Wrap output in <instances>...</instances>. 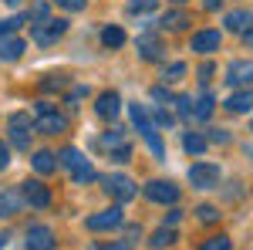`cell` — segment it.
<instances>
[{"label": "cell", "instance_id": "1", "mask_svg": "<svg viewBox=\"0 0 253 250\" xmlns=\"http://www.w3.org/2000/svg\"><path fill=\"white\" fill-rule=\"evenodd\" d=\"M128 112H132V122H135V129H138V132H142V139L149 142V149H152V152H156L159 159H162V155H166V146H162V139H159V132H156V122L149 118V108L135 101V105H132Z\"/></svg>", "mask_w": 253, "mask_h": 250}, {"label": "cell", "instance_id": "2", "mask_svg": "<svg viewBox=\"0 0 253 250\" xmlns=\"http://www.w3.org/2000/svg\"><path fill=\"white\" fill-rule=\"evenodd\" d=\"M189 183H193V190H216L219 186V166L216 162H193Z\"/></svg>", "mask_w": 253, "mask_h": 250}, {"label": "cell", "instance_id": "3", "mask_svg": "<svg viewBox=\"0 0 253 250\" xmlns=\"http://www.w3.org/2000/svg\"><path fill=\"white\" fill-rule=\"evenodd\" d=\"M142 193H145V200H152V203H169L172 206L175 200H179V186L175 183H169V179H152V183H145L142 186Z\"/></svg>", "mask_w": 253, "mask_h": 250}, {"label": "cell", "instance_id": "4", "mask_svg": "<svg viewBox=\"0 0 253 250\" xmlns=\"http://www.w3.org/2000/svg\"><path fill=\"white\" fill-rule=\"evenodd\" d=\"M101 186H105V193H112L118 203H128V200H135V183L128 179V176H122V173H115V176H105L101 179Z\"/></svg>", "mask_w": 253, "mask_h": 250}, {"label": "cell", "instance_id": "5", "mask_svg": "<svg viewBox=\"0 0 253 250\" xmlns=\"http://www.w3.org/2000/svg\"><path fill=\"white\" fill-rule=\"evenodd\" d=\"M7 132H10V142L17 149H31V118L24 115V112L7 118Z\"/></svg>", "mask_w": 253, "mask_h": 250}, {"label": "cell", "instance_id": "6", "mask_svg": "<svg viewBox=\"0 0 253 250\" xmlns=\"http://www.w3.org/2000/svg\"><path fill=\"white\" fill-rule=\"evenodd\" d=\"M122 210L118 206H112V210H101V213H91L88 220H84V227L91 233H101V230H115V227H122Z\"/></svg>", "mask_w": 253, "mask_h": 250}, {"label": "cell", "instance_id": "7", "mask_svg": "<svg viewBox=\"0 0 253 250\" xmlns=\"http://www.w3.org/2000/svg\"><path fill=\"white\" fill-rule=\"evenodd\" d=\"M20 196H24V203H31L34 210H47V206H51V190H47L44 183H38V179H27L24 190H20Z\"/></svg>", "mask_w": 253, "mask_h": 250}, {"label": "cell", "instance_id": "8", "mask_svg": "<svg viewBox=\"0 0 253 250\" xmlns=\"http://www.w3.org/2000/svg\"><path fill=\"white\" fill-rule=\"evenodd\" d=\"M54 230L51 227H44V223H34V227H27V250H54Z\"/></svg>", "mask_w": 253, "mask_h": 250}, {"label": "cell", "instance_id": "9", "mask_svg": "<svg viewBox=\"0 0 253 250\" xmlns=\"http://www.w3.org/2000/svg\"><path fill=\"white\" fill-rule=\"evenodd\" d=\"M64 31H68V20H51V17H47L44 24H34V31H31V34H34L38 44H51V41H58Z\"/></svg>", "mask_w": 253, "mask_h": 250}, {"label": "cell", "instance_id": "10", "mask_svg": "<svg viewBox=\"0 0 253 250\" xmlns=\"http://www.w3.org/2000/svg\"><path fill=\"white\" fill-rule=\"evenodd\" d=\"M219 41H223V34L219 31H199V34H193V48L196 54H213V51H219Z\"/></svg>", "mask_w": 253, "mask_h": 250}, {"label": "cell", "instance_id": "11", "mask_svg": "<svg viewBox=\"0 0 253 250\" xmlns=\"http://www.w3.org/2000/svg\"><path fill=\"white\" fill-rule=\"evenodd\" d=\"M253 81V61H230L226 68V85H250Z\"/></svg>", "mask_w": 253, "mask_h": 250}, {"label": "cell", "instance_id": "12", "mask_svg": "<svg viewBox=\"0 0 253 250\" xmlns=\"http://www.w3.org/2000/svg\"><path fill=\"white\" fill-rule=\"evenodd\" d=\"M38 132L44 135H61V132H68V118L61 115V112H44L38 122Z\"/></svg>", "mask_w": 253, "mask_h": 250}, {"label": "cell", "instance_id": "13", "mask_svg": "<svg viewBox=\"0 0 253 250\" xmlns=\"http://www.w3.org/2000/svg\"><path fill=\"white\" fill-rule=\"evenodd\" d=\"M118 108H122V98H118L115 92H105V95H98L95 112H98L101 118H115V115H118Z\"/></svg>", "mask_w": 253, "mask_h": 250}, {"label": "cell", "instance_id": "14", "mask_svg": "<svg viewBox=\"0 0 253 250\" xmlns=\"http://www.w3.org/2000/svg\"><path fill=\"white\" fill-rule=\"evenodd\" d=\"M226 27L236 31V34H247V31H253V14L250 10H230L226 14Z\"/></svg>", "mask_w": 253, "mask_h": 250}, {"label": "cell", "instance_id": "15", "mask_svg": "<svg viewBox=\"0 0 253 250\" xmlns=\"http://www.w3.org/2000/svg\"><path fill=\"white\" fill-rule=\"evenodd\" d=\"M223 105H226L230 112H236V115H243V112H250V108H253V92H250V88H243V92L230 95Z\"/></svg>", "mask_w": 253, "mask_h": 250}, {"label": "cell", "instance_id": "16", "mask_svg": "<svg viewBox=\"0 0 253 250\" xmlns=\"http://www.w3.org/2000/svg\"><path fill=\"white\" fill-rule=\"evenodd\" d=\"M34 169H38L41 176H51V173H58V155L54 152H47V149H41V152H34Z\"/></svg>", "mask_w": 253, "mask_h": 250}, {"label": "cell", "instance_id": "17", "mask_svg": "<svg viewBox=\"0 0 253 250\" xmlns=\"http://www.w3.org/2000/svg\"><path fill=\"white\" fill-rule=\"evenodd\" d=\"M20 206H24V196L17 190L0 193V216H14V213H20Z\"/></svg>", "mask_w": 253, "mask_h": 250}, {"label": "cell", "instance_id": "18", "mask_svg": "<svg viewBox=\"0 0 253 250\" xmlns=\"http://www.w3.org/2000/svg\"><path fill=\"white\" fill-rule=\"evenodd\" d=\"M24 48H27V44H24L20 38H10V34H7V38H0V58L3 61H17L20 54H24Z\"/></svg>", "mask_w": 253, "mask_h": 250}, {"label": "cell", "instance_id": "19", "mask_svg": "<svg viewBox=\"0 0 253 250\" xmlns=\"http://www.w3.org/2000/svg\"><path fill=\"white\" fill-rule=\"evenodd\" d=\"M58 162H61V166H68L71 173H75V169H81V166H88V159H84L78 149H64V152L58 155Z\"/></svg>", "mask_w": 253, "mask_h": 250}, {"label": "cell", "instance_id": "20", "mask_svg": "<svg viewBox=\"0 0 253 250\" xmlns=\"http://www.w3.org/2000/svg\"><path fill=\"white\" fill-rule=\"evenodd\" d=\"M196 108H193V118L196 122H206V118L213 115V108H216V101H213V95H203L199 101H193Z\"/></svg>", "mask_w": 253, "mask_h": 250}, {"label": "cell", "instance_id": "21", "mask_svg": "<svg viewBox=\"0 0 253 250\" xmlns=\"http://www.w3.org/2000/svg\"><path fill=\"white\" fill-rule=\"evenodd\" d=\"M206 146H210V142H206L203 135H196V132H189L186 139H182V149L193 152V155H203V152H206Z\"/></svg>", "mask_w": 253, "mask_h": 250}, {"label": "cell", "instance_id": "22", "mask_svg": "<svg viewBox=\"0 0 253 250\" xmlns=\"http://www.w3.org/2000/svg\"><path fill=\"white\" fill-rule=\"evenodd\" d=\"M101 44H105V48H122V44H125V31H122V27H105V31H101Z\"/></svg>", "mask_w": 253, "mask_h": 250}, {"label": "cell", "instance_id": "23", "mask_svg": "<svg viewBox=\"0 0 253 250\" xmlns=\"http://www.w3.org/2000/svg\"><path fill=\"white\" fill-rule=\"evenodd\" d=\"M101 146L112 152V149H118V146H125V129H108V132L101 135Z\"/></svg>", "mask_w": 253, "mask_h": 250}, {"label": "cell", "instance_id": "24", "mask_svg": "<svg viewBox=\"0 0 253 250\" xmlns=\"http://www.w3.org/2000/svg\"><path fill=\"white\" fill-rule=\"evenodd\" d=\"M169 244H175V233H172V227H162V230H159V233H152V240H149V247H156V250L169 247Z\"/></svg>", "mask_w": 253, "mask_h": 250}, {"label": "cell", "instance_id": "25", "mask_svg": "<svg viewBox=\"0 0 253 250\" xmlns=\"http://www.w3.org/2000/svg\"><path fill=\"white\" fill-rule=\"evenodd\" d=\"M162 24H166L169 31H182V27L189 24V17H186L182 10H172V14H166V17H162Z\"/></svg>", "mask_w": 253, "mask_h": 250}, {"label": "cell", "instance_id": "26", "mask_svg": "<svg viewBox=\"0 0 253 250\" xmlns=\"http://www.w3.org/2000/svg\"><path fill=\"white\" fill-rule=\"evenodd\" d=\"M199 250H233V240L219 233V237H210V240H206V244H203Z\"/></svg>", "mask_w": 253, "mask_h": 250}, {"label": "cell", "instance_id": "27", "mask_svg": "<svg viewBox=\"0 0 253 250\" xmlns=\"http://www.w3.org/2000/svg\"><path fill=\"white\" fill-rule=\"evenodd\" d=\"M138 51H142V58H145V61H152L159 54V44L152 38H142V41H138Z\"/></svg>", "mask_w": 253, "mask_h": 250}, {"label": "cell", "instance_id": "28", "mask_svg": "<svg viewBox=\"0 0 253 250\" xmlns=\"http://www.w3.org/2000/svg\"><path fill=\"white\" fill-rule=\"evenodd\" d=\"M41 88H44V92H61V88H68V78L64 75H51L47 81H41Z\"/></svg>", "mask_w": 253, "mask_h": 250}, {"label": "cell", "instance_id": "29", "mask_svg": "<svg viewBox=\"0 0 253 250\" xmlns=\"http://www.w3.org/2000/svg\"><path fill=\"white\" fill-rule=\"evenodd\" d=\"M47 14H51V10H47V3H44V0H38V3H34V10H31L27 17H31V24H44V20H47Z\"/></svg>", "mask_w": 253, "mask_h": 250}, {"label": "cell", "instance_id": "30", "mask_svg": "<svg viewBox=\"0 0 253 250\" xmlns=\"http://www.w3.org/2000/svg\"><path fill=\"white\" fill-rule=\"evenodd\" d=\"M206 142H216V146H230L233 142V135L226 132V129H210V139Z\"/></svg>", "mask_w": 253, "mask_h": 250}, {"label": "cell", "instance_id": "31", "mask_svg": "<svg viewBox=\"0 0 253 250\" xmlns=\"http://www.w3.org/2000/svg\"><path fill=\"white\" fill-rule=\"evenodd\" d=\"M196 213H199V220H203V223H216V220H219V210H216V206H210V203H203Z\"/></svg>", "mask_w": 253, "mask_h": 250}, {"label": "cell", "instance_id": "32", "mask_svg": "<svg viewBox=\"0 0 253 250\" xmlns=\"http://www.w3.org/2000/svg\"><path fill=\"white\" fill-rule=\"evenodd\" d=\"M172 101L179 105V115H182V118H193V98L179 95V98H172Z\"/></svg>", "mask_w": 253, "mask_h": 250}, {"label": "cell", "instance_id": "33", "mask_svg": "<svg viewBox=\"0 0 253 250\" xmlns=\"http://www.w3.org/2000/svg\"><path fill=\"white\" fill-rule=\"evenodd\" d=\"M91 179H98V173L91 169V166H81V169H75V183H91Z\"/></svg>", "mask_w": 253, "mask_h": 250}, {"label": "cell", "instance_id": "34", "mask_svg": "<svg viewBox=\"0 0 253 250\" xmlns=\"http://www.w3.org/2000/svg\"><path fill=\"white\" fill-rule=\"evenodd\" d=\"M20 24H24V17H10V20H3L0 24V38H7V34H14Z\"/></svg>", "mask_w": 253, "mask_h": 250}, {"label": "cell", "instance_id": "35", "mask_svg": "<svg viewBox=\"0 0 253 250\" xmlns=\"http://www.w3.org/2000/svg\"><path fill=\"white\" fill-rule=\"evenodd\" d=\"M182 75H186V64L175 61V64H169V71H166V81H179Z\"/></svg>", "mask_w": 253, "mask_h": 250}, {"label": "cell", "instance_id": "36", "mask_svg": "<svg viewBox=\"0 0 253 250\" xmlns=\"http://www.w3.org/2000/svg\"><path fill=\"white\" fill-rule=\"evenodd\" d=\"M112 159H115V162H128V159H132V146L125 142V146H118V149H112Z\"/></svg>", "mask_w": 253, "mask_h": 250}, {"label": "cell", "instance_id": "37", "mask_svg": "<svg viewBox=\"0 0 253 250\" xmlns=\"http://www.w3.org/2000/svg\"><path fill=\"white\" fill-rule=\"evenodd\" d=\"M156 3H159V0H128L132 10H156Z\"/></svg>", "mask_w": 253, "mask_h": 250}, {"label": "cell", "instance_id": "38", "mask_svg": "<svg viewBox=\"0 0 253 250\" xmlns=\"http://www.w3.org/2000/svg\"><path fill=\"white\" fill-rule=\"evenodd\" d=\"M84 95H88V88H84V85H78V88L71 92V98H68V105H71V108H78V101H81Z\"/></svg>", "mask_w": 253, "mask_h": 250}, {"label": "cell", "instance_id": "39", "mask_svg": "<svg viewBox=\"0 0 253 250\" xmlns=\"http://www.w3.org/2000/svg\"><path fill=\"white\" fill-rule=\"evenodd\" d=\"M7 166H10V146H7V142H0V173H3Z\"/></svg>", "mask_w": 253, "mask_h": 250}, {"label": "cell", "instance_id": "40", "mask_svg": "<svg viewBox=\"0 0 253 250\" xmlns=\"http://www.w3.org/2000/svg\"><path fill=\"white\" fill-rule=\"evenodd\" d=\"M84 3L88 0H58V7H64V10H84Z\"/></svg>", "mask_w": 253, "mask_h": 250}, {"label": "cell", "instance_id": "41", "mask_svg": "<svg viewBox=\"0 0 253 250\" xmlns=\"http://www.w3.org/2000/svg\"><path fill=\"white\" fill-rule=\"evenodd\" d=\"M152 98H156V101H166V105L172 101V95H169L166 88H152Z\"/></svg>", "mask_w": 253, "mask_h": 250}, {"label": "cell", "instance_id": "42", "mask_svg": "<svg viewBox=\"0 0 253 250\" xmlns=\"http://www.w3.org/2000/svg\"><path fill=\"white\" fill-rule=\"evenodd\" d=\"M156 122H159V125H166V129H169V125H172V115H169V112H162V108H159V112H156Z\"/></svg>", "mask_w": 253, "mask_h": 250}, {"label": "cell", "instance_id": "43", "mask_svg": "<svg viewBox=\"0 0 253 250\" xmlns=\"http://www.w3.org/2000/svg\"><path fill=\"white\" fill-rule=\"evenodd\" d=\"M98 250H132L125 240H115V244H108V247H98Z\"/></svg>", "mask_w": 253, "mask_h": 250}, {"label": "cell", "instance_id": "44", "mask_svg": "<svg viewBox=\"0 0 253 250\" xmlns=\"http://www.w3.org/2000/svg\"><path fill=\"white\" fill-rule=\"evenodd\" d=\"M179 220H182V213H179V210H172V213H169V216H166V227H175Z\"/></svg>", "mask_w": 253, "mask_h": 250}, {"label": "cell", "instance_id": "45", "mask_svg": "<svg viewBox=\"0 0 253 250\" xmlns=\"http://www.w3.org/2000/svg\"><path fill=\"white\" fill-rule=\"evenodd\" d=\"M38 112L41 115H44V112H54V105H51V101H38Z\"/></svg>", "mask_w": 253, "mask_h": 250}, {"label": "cell", "instance_id": "46", "mask_svg": "<svg viewBox=\"0 0 253 250\" xmlns=\"http://www.w3.org/2000/svg\"><path fill=\"white\" fill-rule=\"evenodd\" d=\"M203 7H206V10H216V7H219V0H203Z\"/></svg>", "mask_w": 253, "mask_h": 250}, {"label": "cell", "instance_id": "47", "mask_svg": "<svg viewBox=\"0 0 253 250\" xmlns=\"http://www.w3.org/2000/svg\"><path fill=\"white\" fill-rule=\"evenodd\" d=\"M247 44H250V48H253V31H247Z\"/></svg>", "mask_w": 253, "mask_h": 250}, {"label": "cell", "instance_id": "48", "mask_svg": "<svg viewBox=\"0 0 253 250\" xmlns=\"http://www.w3.org/2000/svg\"><path fill=\"white\" fill-rule=\"evenodd\" d=\"M175 3H182V0H175Z\"/></svg>", "mask_w": 253, "mask_h": 250}, {"label": "cell", "instance_id": "49", "mask_svg": "<svg viewBox=\"0 0 253 250\" xmlns=\"http://www.w3.org/2000/svg\"><path fill=\"white\" fill-rule=\"evenodd\" d=\"M10 3H17V0H10Z\"/></svg>", "mask_w": 253, "mask_h": 250}, {"label": "cell", "instance_id": "50", "mask_svg": "<svg viewBox=\"0 0 253 250\" xmlns=\"http://www.w3.org/2000/svg\"><path fill=\"white\" fill-rule=\"evenodd\" d=\"M250 129H253V125H250Z\"/></svg>", "mask_w": 253, "mask_h": 250}]
</instances>
